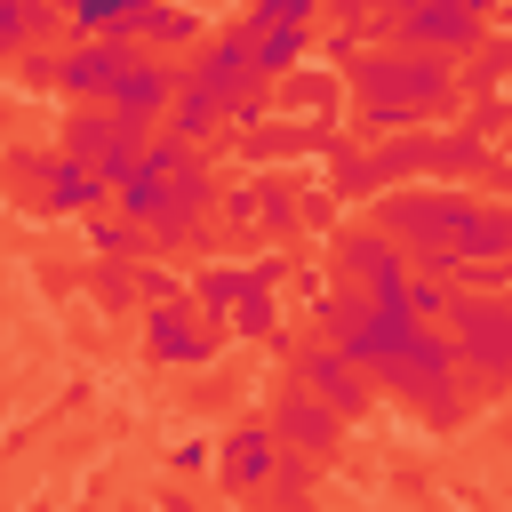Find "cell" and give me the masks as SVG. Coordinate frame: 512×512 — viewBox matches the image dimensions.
Here are the masks:
<instances>
[{
	"label": "cell",
	"instance_id": "6da1fadb",
	"mask_svg": "<svg viewBox=\"0 0 512 512\" xmlns=\"http://www.w3.org/2000/svg\"><path fill=\"white\" fill-rule=\"evenodd\" d=\"M344 80L360 96V120L384 136H416V120H440L464 96V80L440 56H408V48H368V56H352Z\"/></svg>",
	"mask_w": 512,
	"mask_h": 512
},
{
	"label": "cell",
	"instance_id": "7a4b0ae2",
	"mask_svg": "<svg viewBox=\"0 0 512 512\" xmlns=\"http://www.w3.org/2000/svg\"><path fill=\"white\" fill-rule=\"evenodd\" d=\"M472 216H480V200L472 192H448V184H432V192H384L376 200V232L424 280H456V240H464Z\"/></svg>",
	"mask_w": 512,
	"mask_h": 512
},
{
	"label": "cell",
	"instance_id": "3957f363",
	"mask_svg": "<svg viewBox=\"0 0 512 512\" xmlns=\"http://www.w3.org/2000/svg\"><path fill=\"white\" fill-rule=\"evenodd\" d=\"M368 384H384L392 400L424 408L432 424H456V416H464V400H456V352H448V336H432V328H408Z\"/></svg>",
	"mask_w": 512,
	"mask_h": 512
},
{
	"label": "cell",
	"instance_id": "277c9868",
	"mask_svg": "<svg viewBox=\"0 0 512 512\" xmlns=\"http://www.w3.org/2000/svg\"><path fill=\"white\" fill-rule=\"evenodd\" d=\"M448 352H456V376H472L480 392H496L512 376V296H464L448 304Z\"/></svg>",
	"mask_w": 512,
	"mask_h": 512
},
{
	"label": "cell",
	"instance_id": "5b68a950",
	"mask_svg": "<svg viewBox=\"0 0 512 512\" xmlns=\"http://www.w3.org/2000/svg\"><path fill=\"white\" fill-rule=\"evenodd\" d=\"M368 32H376V48H408V56L448 64V56L488 40V16L472 0H432V8H384V16H368Z\"/></svg>",
	"mask_w": 512,
	"mask_h": 512
},
{
	"label": "cell",
	"instance_id": "8992f818",
	"mask_svg": "<svg viewBox=\"0 0 512 512\" xmlns=\"http://www.w3.org/2000/svg\"><path fill=\"white\" fill-rule=\"evenodd\" d=\"M144 128H128L112 104H88V112H64V160H80V168H96L104 184H120L136 160H144Z\"/></svg>",
	"mask_w": 512,
	"mask_h": 512
},
{
	"label": "cell",
	"instance_id": "52a82bcc",
	"mask_svg": "<svg viewBox=\"0 0 512 512\" xmlns=\"http://www.w3.org/2000/svg\"><path fill=\"white\" fill-rule=\"evenodd\" d=\"M336 272H344V288L352 296H368V304H384V312H408V256L376 232V224H360V232H344L336 240Z\"/></svg>",
	"mask_w": 512,
	"mask_h": 512
},
{
	"label": "cell",
	"instance_id": "ba28073f",
	"mask_svg": "<svg viewBox=\"0 0 512 512\" xmlns=\"http://www.w3.org/2000/svg\"><path fill=\"white\" fill-rule=\"evenodd\" d=\"M176 96H184V64H160V56H136V48H128V64H120V80H112L104 104H112L128 128H168Z\"/></svg>",
	"mask_w": 512,
	"mask_h": 512
},
{
	"label": "cell",
	"instance_id": "9c48e42d",
	"mask_svg": "<svg viewBox=\"0 0 512 512\" xmlns=\"http://www.w3.org/2000/svg\"><path fill=\"white\" fill-rule=\"evenodd\" d=\"M336 160L344 152V136L328 128V120H264V128H248L240 136V160L248 168H272V160Z\"/></svg>",
	"mask_w": 512,
	"mask_h": 512
},
{
	"label": "cell",
	"instance_id": "30bf717a",
	"mask_svg": "<svg viewBox=\"0 0 512 512\" xmlns=\"http://www.w3.org/2000/svg\"><path fill=\"white\" fill-rule=\"evenodd\" d=\"M120 64H128V48H120V40H72V48L56 56V88L72 96V112H88V104H104V96H112Z\"/></svg>",
	"mask_w": 512,
	"mask_h": 512
},
{
	"label": "cell",
	"instance_id": "8fae6325",
	"mask_svg": "<svg viewBox=\"0 0 512 512\" xmlns=\"http://www.w3.org/2000/svg\"><path fill=\"white\" fill-rule=\"evenodd\" d=\"M16 176H32V184H40V200H48V208H64V216H96V208L112 200V184H104L96 168L64 160V152H48V160H16Z\"/></svg>",
	"mask_w": 512,
	"mask_h": 512
},
{
	"label": "cell",
	"instance_id": "7c38bea8",
	"mask_svg": "<svg viewBox=\"0 0 512 512\" xmlns=\"http://www.w3.org/2000/svg\"><path fill=\"white\" fill-rule=\"evenodd\" d=\"M296 384H304V392H312V400H320V408H328L336 424L368 408V376H360V368H352L344 352H328V344H312V352L296 360Z\"/></svg>",
	"mask_w": 512,
	"mask_h": 512
},
{
	"label": "cell",
	"instance_id": "4fadbf2b",
	"mask_svg": "<svg viewBox=\"0 0 512 512\" xmlns=\"http://www.w3.org/2000/svg\"><path fill=\"white\" fill-rule=\"evenodd\" d=\"M120 48H136V56H160V64H168V48H208V40H200V16L128 0V16H120Z\"/></svg>",
	"mask_w": 512,
	"mask_h": 512
},
{
	"label": "cell",
	"instance_id": "5bb4252c",
	"mask_svg": "<svg viewBox=\"0 0 512 512\" xmlns=\"http://www.w3.org/2000/svg\"><path fill=\"white\" fill-rule=\"evenodd\" d=\"M144 344H152L160 360L192 368V360L216 352V328H208V312H192V304H160V312H144Z\"/></svg>",
	"mask_w": 512,
	"mask_h": 512
},
{
	"label": "cell",
	"instance_id": "9a60e30c",
	"mask_svg": "<svg viewBox=\"0 0 512 512\" xmlns=\"http://www.w3.org/2000/svg\"><path fill=\"white\" fill-rule=\"evenodd\" d=\"M336 432H344V424H336V416H328L304 384H288V392H280V408H272V440H280V448L320 456V448H336Z\"/></svg>",
	"mask_w": 512,
	"mask_h": 512
},
{
	"label": "cell",
	"instance_id": "2e32d148",
	"mask_svg": "<svg viewBox=\"0 0 512 512\" xmlns=\"http://www.w3.org/2000/svg\"><path fill=\"white\" fill-rule=\"evenodd\" d=\"M336 104H344V80H336L328 64H320V72L304 64V72H288V80L272 88V120H328Z\"/></svg>",
	"mask_w": 512,
	"mask_h": 512
},
{
	"label": "cell",
	"instance_id": "e0dca14e",
	"mask_svg": "<svg viewBox=\"0 0 512 512\" xmlns=\"http://www.w3.org/2000/svg\"><path fill=\"white\" fill-rule=\"evenodd\" d=\"M496 264H512V208H480L464 224V240H456V280L464 272H496Z\"/></svg>",
	"mask_w": 512,
	"mask_h": 512
},
{
	"label": "cell",
	"instance_id": "ac0fdd59",
	"mask_svg": "<svg viewBox=\"0 0 512 512\" xmlns=\"http://www.w3.org/2000/svg\"><path fill=\"white\" fill-rule=\"evenodd\" d=\"M224 448H232V456H224V472H232L240 488H264V480L280 472V440H272V424H240Z\"/></svg>",
	"mask_w": 512,
	"mask_h": 512
},
{
	"label": "cell",
	"instance_id": "d6986e66",
	"mask_svg": "<svg viewBox=\"0 0 512 512\" xmlns=\"http://www.w3.org/2000/svg\"><path fill=\"white\" fill-rule=\"evenodd\" d=\"M368 168H376L384 192L408 184V176H432V136H424V128H416V136H384V144L368 152Z\"/></svg>",
	"mask_w": 512,
	"mask_h": 512
},
{
	"label": "cell",
	"instance_id": "ffe728a7",
	"mask_svg": "<svg viewBox=\"0 0 512 512\" xmlns=\"http://www.w3.org/2000/svg\"><path fill=\"white\" fill-rule=\"evenodd\" d=\"M496 160H488V136L480 128H448V136H432V176L448 184V176H488Z\"/></svg>",
	"mask_w": 512,
	"mask_h": 512
},
{
	"label": "cell",
	"instance_id": "44dd1931",
	"mask_svg": "<svg viewBox=\"0 0 512 512\" xmlns=\"http://www.w3.org/2000/svg\"><path fill=\"white\" fill-rule=\"evenodd\" d=\"M40 32H56V8H32V0H0V64H16Z\"/></svg>",
	"mask_w": 512,
	"mask_h": 512
},
{
	"label": "cell",
	"instance_id": "7402d4cb",
	"mask_svg": "<svg viewBox=\"0 0 512 512\" xmlns=\"http://www.w3.org/2000/svg\"><path fill=\"white\" fill-rule=\"evenodd\" d=\"M240 32H248V24H240ZM248 48H256L264 88H280L288 72H304V32H248Z\"/></svg>",
	"mask_w": 512,
	"mask_h": 512
},
{
	"label": "cell",
	"instance_id": "603a6c76",
	"mask_svg": "<svg viewBox=\"0 0 512 512\" xmlns=\"http://www.w3.org/2000/svg\"><path fill=\"white\" fill-rule=\"evenodd\" d=\"M192 160H200V152H192L184 136H168V128H160V136L144 144V160H136V176H144V184H160V192H176V176H184Z\"/></svg>",
	"mask_w": 512,
	"mask_h": 512
},
{
	"label": "cell",
	"instance_id": "cb8c5ba5",
	"mask_svg": "<svg viewBox=\"0 0 512 512\" xmlns=\"http://www.w3.org/2000/svg\"><path fill=\"white\" fill-rule=\"evenodd\" d=\"M216 128H232V120H224V112H216L208 96H192V88H184V96H176V112H168V136L200 144V136H216Z\"/></svg>",
	"mask_w": 512,
	"mask_h": 512
},
{
	"label": "cell",
	"instance_id": "d4e9b609",
	"mask_svg": "<svg viewBox=\"0 0 512 512\" xmlns=\"http://www.w3.org/2000/svg\"><path fill=\"white\" fill-rule=\"evenodd\" d=\"M120 16H128V0H80L72 8V40H120Z\"/></svg>",
	"mask_w": 512,
	"mask_h": 512
},
{
	"label": "cell",
	"instance_id": "484cf974",
	"mask_svg": "<svg viewBox=\"0 0 512 512\" xmlns=\"http://www.w3.org/2000/svg\"><path fill=\"white\" fill-rule=\"evenodd\" d=\"M296 216H304V208L288 200V184H280V176H256V224H264V232H296Z\"/></svg>",
	"mask_w": 512,
	"mask_h": 512
},
{
	"label": "cell",
	"instance_id": "4316f807",
	"mask_svg": "<svg viewBox=\"0 0 512 512\" xmlns=\"http://www.w3.org/2000/svg\"><path fill=\"white\" fill-rule=\"evenodd\" d=\"M376 192V168H368V152H336V184H328V200H368Z\"/></svg>",
	"mask_w": 512,
	"mask_h": 512
},
{
	"label": "cell",
	"instance_id": "83f0119b",
	"mask_svg": "<svg viewBox=\"0 0 512 512\" xmlns=\"http://www.w3.org/2000/svg\"><path fill=\"white\" fill-rule=\"evenodd\" d=\"M448 304H456V288H448V280H408V320H416V328H424V320H440Z\"/></svg>",
	"mask_w": 512,
	"mask_h": 512
},
{
	"label": "cell",
	"instance_id": "f1b7e54d",
	"mask_svg": "<svg viewBox=\"0 0 512 512\" xmlns=\"http://www.w3.org/2000/svg\"><path fill=\"white\" fill-rule=\"evenodd\" d=\"M88 240H96L104 256H120V248L136 240V224H120V216H96V224H88Z\"/></svg>",
	"mask_w": 512,
	"mask_h": 512
},
{
	"label": "cell",
	"instance_id": "f546056e",
	"mask_svg": "<svg viewBox=\"0 0 512 512\" xmlns=\"http://www.w3.org/2000/svg\"><path fill=\"white\" fill-rule=\"evenodd\" d=\"M232 328H240V336H264V328H272V296H248V304L232 312Z\"/></svg>",
	"mask_w": 512,
	"mask_h": 512
},
{
	"label": "cell",
	"instance_id": "4dcf8cb0",
	"mask_svg": "<svg viewBox=\"0 0 512 512\" xmlns=\"http://www.w3.org/2000/svg\"><path fill=\"white\" fill-rule=\"evenodd\" d=\"M224 216H232V224H256V184H240V192H224Z\"/></svg>",
	"mask_w": 512,
	"mask_h": 512
},
{
	"label": "cell",
	"instance_id": "1f68e13d",
	"mask_svg": "<svg viewBox=\"0 0 512 512\" xmlns=\"http://www.w3.org/2000/svg\"><path fill=\"white\" fill-rule=\"evenodd\" d=\"M256 512H288V504H256Z\"/></svg>",
	"mask_w": 512,
	"mask_h": 512
},
{
	"label": "cell",
	"instance_id": "d6a6232c",
	"mask_svg": "<svg viewBox=\"0 0 512 512\" xmlns=\"http://www.w3.org/2000/svg\"><path fill=\"white\" fill-rule=\"evenodd\" d=\"M168 512H176V504H168Z\"/></svg>",
	"mask_w": 512,
	"mask_h": 512
}]
</instances>
